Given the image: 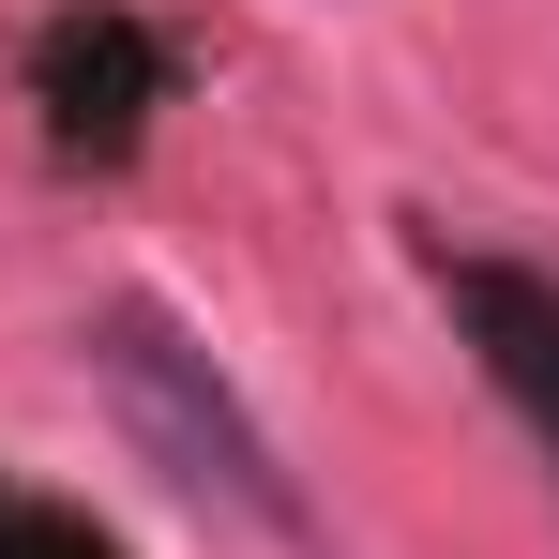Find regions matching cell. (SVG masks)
<instances>
[{"label":"cell","instance_id":"obj_1","mask_svg":"<svg viewBox=\"0 0 559 559\" xmlns=\"http://www.w3.org/2000/svg\"><path fill=\"white\" fill-rule=\"evenodd\" d=\"M92 378H106V408H121V439L167 468V484H197V499H227V514H258V530H302V484H287V454L258 439V408L212 378V348H197L167 302H92Z\"/></svg>","mask_w":559,"mask_h":559},{"label":"cell","instance_id":"obj_2","mask_svg":"<svg viewBox=\"0 0 559 559\" xmlns=\"http://www.w3.org/2000/svg\"><path fill=\"white\" fill-rule=\"evenodd\" d=\"M31 106H46V152H61V167H121L136 121L167 106V46H152L121 0H76V15H46V46H31Z\"/></svg>","mask_w":559,"mask_h":559},{"label":"cell","instance_id":"obj_3","mask_svg":"<svg viewBox=\"0 0 559 559\" xmlns=\"http://www.w3.org/2000/svg\"><path fill=\"white\" fill-rule=\"evenodd\" d=\"M439 302H454V333L484 348V378L514 393V424L559 454V287L514 273V258H439Z\"/></svg>","mask_w":559,"mask_h":559},{"label":"cell","instance_id":"obj_4","mask_svg":"<svg viewBox=\"0 0 559 559\" xmlns=\"http://www.w3.org/2000/svg\"><path fill=\"white\" fill-rule=\"evenodd\" d=\"M0 559H121L92 514H61V499H0Z\"/></svg>","mask_w":559,"mask_h":559}]
</instances>
